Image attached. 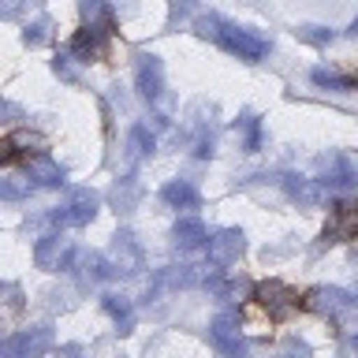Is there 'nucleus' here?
<instances>
[{
	"instance_id": "nucleus-1",
	"label": "nucleus",
	"mask_w": 358,
	"mask_h": 358,
	"mask_svg": "<svg viewBox=\"0 0 358 358\" xmlns=\"http://www.w3.org/2000/svg\"><path fill=\"white\" fill-rule=\"evenodd\" d=\"M257 299H262V306H268L276 317H287V313L299 306V295L284 284H262L257 287Z\"/></svg>"
},
{
	"instance_id": "nucleus-2",
	"label": "nucleus",
	"mask_w": 358,
	"mask_h": 358,
	"mask_svg": "<svg viewBox=\"0 0 358 358\" xmlns=\"http://www.w3.org/2000/svg\"><path fill=\"white\" fill-rule=\"evenodd\" d=\"M217 38H220V45L228 52H239V56H246V60H257V56L265 52V45L257 38H250V34H243V30H231V27L217 30Z\"/></svg>"
},
{
	"instance_id": "nucleus-3",
	"label": "nucleus",
	"mask_w": 358,
	"mask_h": 358,
	"mask_svg": "<svg viewBox=\"0 0 358 358\" xmlns=\"http://www.w3.org/2000/svg\"><path fill=\"white\" fill-rule=\"evenodd\" d=\"M94 209H97L94 194H78L71 206H67V213H56V224H86L90 217H94Z\"/></svg>"
},
{
	"instance_id": "nucleus-4",
	"label": "nucleus",
	"mask_w": 358,
	"mask_h": 358,
	"mask_svg": "<svg viewBox=\"0 0 358 358\" xmlns=\"http://www.w3.org/2000/svg\"><path fill=\"white\" fill-rule=\"evenodd\" d=\"M138 83H142V94L145 97L161 94V64H157L153 56H145V64H142V71H138Z\"/></svg>"
},
{
	"instance_id": "nucleus-5",
	"label": "nucleus",
	"mask_w": 358,
	"mask_h": 358,
	"mask_svg": "<svg viewBox=\"0 0 358 358\" xmlns=\"http://www.w3.org/2000/svg\"><path fill=\"white\" fill-rule=\"evenodd\" d=\"M30 172L38 176V183H45V187H56V183H64V168H56L52 161H45V157H38V161L30 164Z\"/></svg>"
},
{
	"instance_id": "nucleus-6",
	"label": "nucleus",
	"mask_w": 358,
	"mask_h": 358,
	"mask_svg": "<svg viewBox=\"0 0 358 358\" xmlns=\"http://www.w3.org/2000/svg\"><path fill=\"white\" fill-rule=\"evenodd\" d=\"M176 235L183 239V246H198L201 239H206V228H201L198 220H183V224L176 228Z\"/></svg>"
},
{
	"instance_id": "nucleus-7",
	"label": "nucleus",
	"mask_w": 358,
	"mask_h": 358,
	"mask_svg": "<svg viewBox=\"0 0 358 358\" xmlns=\"http://www.w3.org/2000/svg\"><path fill=\"white\" fill-rule=\"evenodd\" d=\"M164 198L176 201V206H198V194H194V190H190L187 183H172V187L164 190Z\"/></svg>"
},
{
	"instance_id": "nucleus-8",
	"label": "nucleus",
	"mask_w": 358,
	"mask_h": 358,
	"mask_svg": "<svg viewBox=\"0 0 358 358\" xmlns=\"http://www.w3.org/2000/svg\"><path fill=\"white\" fill-rule=\"evenodd\" d=\"M45 340L49 336H38V340H30V336H19V340H11V351H38V347H45Z\"/></svg>"
},
{
	"instance_id": "nucleus-9",
	"label": "nucleus",
	"mask_w": 358,
	"mask_h": 358,
	"mask_svg": "<svg viewBox=\"0 0 358 358\" xmlns=\"http://www.w3.org/2000/svg\"><path fill=\"white\" fill-rule=\"evenodd\" d=\"M27 187H15V183H0V198H19Z\"/></svg>"
},
{
	"instance_id": "nucleus-10",
	"label": "nucleus",
	"mask_w": 358,
	"mask_h": 358,
	"mask_svg": "<svg viewBox=\"0 0 358 358\" xmlns=\"http://www.w3.org/2000/svg\"><path fill=\"white\" fill-rule=\"evenodd\" d=\"M351 34H358V19H355V22H351Z\"/></svg>"
}]
</instances>
